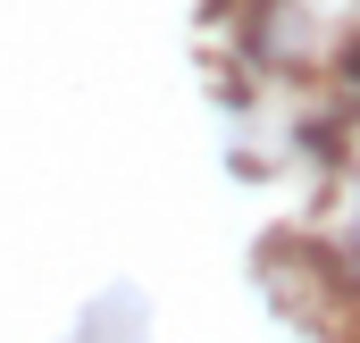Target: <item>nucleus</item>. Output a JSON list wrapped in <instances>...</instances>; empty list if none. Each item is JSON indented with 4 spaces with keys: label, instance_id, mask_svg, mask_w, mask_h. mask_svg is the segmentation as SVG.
I'll return each instance as SVG.
<instances>
[{
    "label": "nucleus",
    "instance_id": "1",
    "mask_svg": "<svg viewBox=\"0 0 360 343\" xmlns=\"http://www.w3.org/2000/svg\"><path fill=\"white\" fill-rule=\"evenodd\" d=\"M134 318H143V293H134V285H117V293H101V310H84L76 343H126L117 327H134Z\"/></svg>",
    "mask_w": 360,
    "mask_h": 343
}]
</instances>
